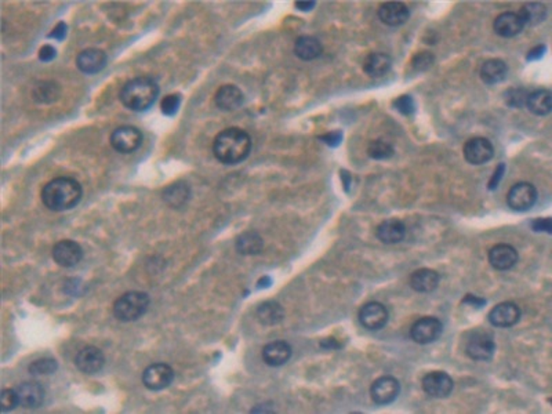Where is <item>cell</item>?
I'll return each mask as SVG.
<instances>
[{"instance_id":"44dd1931","label":"cell","mask_w":552,"mask_h":414,"mask_svg":"<svg viewBox=\"0 0 552 414\" xmlns=\"http://www.w3.org/2000/svg\"><path fill=\"white\" fill-rule=\"evenodd\" d=\"M494 32L503 38H514L521 33L525 28V24L518 13L505 11L497 15L493 24Z\"/></svg>"},{"instance_id":"d590c367","label":"cell","mask_w":552,"mask_h":414,"mask_svg":"<svg viewBox=\"0 0 552 414\" xmlns=\"http://www.w3.org/2000/svg\"><path fill=\"white\" fill-rule=\"evenodd\" d=\"M57 370V360L53 358H40L29 365V372L35 376L51 374Z\"/></svg>"},{"instance_id":"3957f363","label":"cell","mask_w":552,"mask_h":414,"mask_svg":"<svg viewBox=\"0 0 552 414\" xmlns=\"http://www.w3.org/2000/svg\"><path fill=\"white\" fill-rule=\"evenodd\" d=\"M159 95V86L149 77H138L124 83L120 90L122 104L136 112L151 108Z\"/></svg>"},{"instance_id":"603a6c76","label":"cell","mask_w":552,"mask_h":414,"mask_svg":"<svg viewBox=\"0 0 552 414\" xmlns=\"http://www.w3.org/2000/svg\"><path fill=\"white\" fill-rule=\"evenodd\" d=\"M214 102L222 111H235L243 104V93L238 86L224 84L217 90Z\"/></svg>"},{"instance_id":"d6986e66","label":"cell","mask_w":552,"mask_h":414,"mask_svg":"<svg viewBox=\"0 0 552 414\" xmlns=\"http://www.w3.org/2000/svg\"><path fill=\"white\" fill-rule=\"evenodd\" d=\"M489 262L497 271H508L518 262V251L507 244L496 245L489 250Z\"/></svg>"},{"instance_id":"f35d334b","label":"cell","mask_w":552,"mask_h":414,"mask_svg":"<svg viewBox=\"0 0 552 414\" xmlns=\"http://www.w3.org/2000/svg\"><path fill=\"white\" fill-rule=\"evenodd\" d=\"M180 104H181V95L180 94H170V95H168V97H165L162 99L161 108H162V112L165 115L173 116L179 111Z\"/></svg>"},{"instance_id":"8d00e7d4","label":"cell","mask_w":552,"mask_h":414,"mask_svg":"<svg viewBox=\"0 0 552 414\" xmlns=\"http://www.w3.org/2000/svg\"><path fill=\"white\" fill-rule=\"evenodd\" d=\"M17 405H19V404H18V395H17L15 388H14V390H11V388H4V390H1V394H0V408H1V412H10V411H13Z\"/></svg>"},{"instance_id":"ba28073f","label":"cell","mask_w":552,"mask_h":414,"mask_svg":"<svg viewBox=\"0 0 552 414\" xmlns=\"http://www.w3.org/2000/svg\"><path fill=\"white\" fill-rule=\"evenodd\" d=\"M174 380V370L166 363L149 365L143 373V383L149 391H162Z\"/></svg>"},{"instance_id":"5b68a950","label":"cell","mask_w":552,"mask_h":414,"mask_svg":"<svg viewBox=\"0 0 552 414\" xmlns=\"http://www.w3.org/2000/svg\"><path fill=\"white\" fill-rule=\"evenodd\" d=\"M496 351L493 335L487 331H476L471 333L465 342V353L472 360H490Z\"/></svg>"},{"instance_id":"7402d4cb","label":"cell","mask_w":552,"mask_h":414,"mask_svg":"<svg viewBox=\"0 0 552 414\" xmlns=\"http://www.w3.org/2000/svg\"><path fill=\"white\" fill-rule=\"evenodd\" d=\"M377 238L385 245H395L405 239L406 227L398 218H389L382 221L375 230Z\"/></svg>"},{"instance_id":"484cf974","label":"cell","mask_w":552,"mask_h":414,"mask_svg":"<svg viewBox=\"0 0 552 414\" xmlns=\"http://www.w3.org/2000/svg\"><path fill=\"white\" fill-rule=\"evenodd\" d=\"M480 78L486 84L503 82L508 74L507 64L500 58H490L480 67Z\"/></svg>"},{"instance_id":"8992f818","label":"cell","mask_w":552,"mask_h":414,"mask_svg":"<svg viewBox=\"0 0 552 414\" xmlns=\"http://www.w3.org/2000/svg\"><path fill=\"white\" fill-rule=\"evenodd\" d=\"M111 145L120 154H131L143 144V133L134 126H120L111 134Z\"/></svg>"},{"instance_id":"30bf717a","label":"cell","mask_w":552,"mask_h":414,"mask_svg":"<svg viewBox=\"0 0 552 414\" xmlns=\"http://www.w3.org/2000/svg\"><path fill=\"white\" fill-rule=\"evenodd\" d=\"M421 387L425 394L432 398H448L455 387L453 379L445 372H431L421 380Z\"/></svg>"},{"instance_id":"9a60e30c","label":"cell","mask_w":552,"mask_h":414,"mask_svg":"<svg viewBox=\"0 0 552 414\" xmlns=\"http://www.w3.org/2000/svg\"><path fill=\"white\" fill-rule=\"evenodd\" d=\"M53 258L60 266L72 268L82 261L83 248L79 244L70 239L60 241L53 248Z\"/></svg>"},{"instance_id":"5bb4252c","label":"cell","mask_w":552,"mask_h":414,"mask_svg":"<svg viewBox=\"0 0 552 414\" xmlns=\"http://www.w3.org/2000/svg\"><path fill=\"white\" fill-rule=\"evenodd\" d=\"M358 318L365 329L380 331L388 322V310L381 303L371 301L359 310Z\"/></svg>"},{"instance_id":"f1b7e54d","label":"cell","mask_w":552,"mask_h":414,"mask_svg":"<svg viewBox=\"0 0 552 414\" xmlns=\"http://www.w3.org/2000/svg\"><path fill=\"white\" fill-rule=\"evenodd\" d=\"M294 53L298 58L304 61H311L322 54V45L314 36H301L295 40Z\"/></svg>"},{"instance_id":"2e32d148","label":"cell","mask_w":552,"mask_h":414,"mask_svg":"<svg viewBox=\"0 0 552 414\" xmlns=\"http://www.w3.org/2000/svg\"><path fill=\"white\" fill-rule=\"evenodd\" d=\"M76 367L85 374H95L105 365V356L102 351L94 345L82 348L75 358Z\"/></svg>"},{"instance_id":"4316f807","label":"cell","mask_w":552,"mask_h":414,"mask_svg":"<svg viewBox=\"0 0 552 414\" xmlns=\"http://www.w3.org/2000/svg\"><path fill=\"white\" fill-rule=\"evenodd\" d=\"M525 105L529 108L530 112H533L537 116L549 115L552 109L551 91L542 88L529 93Z\"/></svg>"},{"instance_id":"4fadbf2b","label":"cell","mask_w":552,"mask_h":414,"mask_svg":"<svg viewBox=\"0 0 552 414\" xmlns=\"http://www.w3.org/2000/svg\"><path fill=\"white\" fill-rule=\"evenodd\" d=\"M521 319V308L511 301H504L493 307L489 312V322L494 328H511Z\"/></svg>"},{"instance_id":"9c48e42d","label":"cell","mask_w":552,"mask_h":414,"mask_svg":"<svg viewBox=\"0 0 552 414\" xmlns=\"http://www.w3.org/2000/svg\"><path fill=\"white\" fill-rule=\"evenodd\" d=\"M400 392V384L395 377L382 376L370 387V397L375 405L384 406L392 404Z\"/></svg>"},{"instance_id":"e575fe53","label":"cell","mask_w":552,"mask_h":414,"mask_svg":"<svg viewBox=\"0 0 552 414\" xmlns=\"http://www.w3.org/2000/svg\"><path fill=\"white\" fill-rule=\"evenodd\" d=\"M368 155L371 159H375V161L389 159L393 155V148L387 141L373 140L368 144Z\"/></svg>"},{"instance_id":"7c38bea8","label":"cell","mask_w":552,"mask_h":414,"mask_svg":"<svg viewBox=\"0 0 552 414\" xmlns=\"http://www.w3.org/2000/svg\"><path fill=\"white\" fill-rule=\"evenodd\" d=\"M444 331V325L439 319L425 317L416 321L410 329V335L417 344H431L437 341Z\"/></svg>"},{"instance_id":"74e56055","label":"cell","mask_w":552,"mask_h":414,"mask_svg":"<svg viewBox=\"0 0 552 414\" xmlns=\"http://www.w3.org/2000/svg\"><path fill=\"white\" fill-rule=\"evenodd\" d=\"M529 93L523 88H511L507 91V97L505 101L510 106L514 108H521L526 104V98H528Z\"/></svg>"},{"instance_id":"1f68e13d","label":"cell","mask_w":552,"mask_h":414,"mask_svg":"<svg viewBox=\"0 0 552 414\" xmlns=\"http://www.w3.org/2000/svg\"><path fill=\"white\" fill-rule=\"evenodd\" d=\"M235 246L241 254L253 255V254H259L263 250L264 242H263V238L257 232L246 231L236 238Z\"/></svg>"},{"instance_id":"ffe728a7","label":"cell","mask_w":552,"mask_h":414,"mask_svg":"<svg viewBox=\"0 0 552 414\" xmlns=\"http://www.w3.org/2000/svg\"><path fill=\"white\" fill-rule=\"evenodd\" d=\"M76 65L83 74L88 75L98 74L106 65V54L95 47L86 49L78 54Z\"/></svg>"},{"instance_id":"b9f144b4","label":"cell","mask_w":552,"mask_h":414,"mask_svg":"<svg viewBox=\"0 0 552 414\" xmlns=\"http://www.w3.org/2000/svg\"><path fill=\"white\" fill-rule=\"evenodd\" d=\"M56 54H57L56 49L50 45H46L39 50V60L43 63H49L56 57Z\"/></svg>"},{"instance_id":"7bdbcfd3","label":"cell","mask_w":552,"mask_h":414,"mask_svg":"<svg viewBox=\"0 0 552 414\" xmlns=\"http://www.w3.org/2000/svg\"><path fill=\"white\" fill-rule=\"evenodd\" d=\"M535 231H546L551 234V218H537L533 221Z\"/></svg>"},{"instance_id":"e0dca14e","label":"cell","mask_w":552,"mask_h":414,"mask_svg":"<svg viewBox=\"0 0 552 414\" xmlns=\"http://www.w3.org/2000/svg\"><path fill=\"white\" fill-rule=\"evenodd\" d=\"M378 17L388 26H400L409 19L410 11L405 3L387 1L380 6Z\"/></svg>"},{"instance_id":"4dcf8cb0","label":"cell","mask_w":552,"mask_h":414,"mask_svg":"<svg viewBox=\"0 0 552 414\" xmlns=\"http://www.w3.org/2000/svg\"><path fill=\"white\" fill-rule=\"evenodd\" d=\"M283 308L276 301H266L260 304L256 310V317L259 322L264 326H274L283 319Z\"/></svg>"},{"instance_id":"c3c4849f","label":"cell","mask_w":552,"mask_h":414,"mask_svg":"<svg viewBox=\"0 0 552 414\" xmlns=\"http://www.w3.org/2000/svg\"><path fill=\"white\" fill-rule=\"evenodd\" d=\"M464 303H471V304H475V305L480 307V305H483V304H485V300H480V298H476V297H473V296L468 294V296H466V298L464 300Z\"/></svg>"},{"instance_id":"8fae6325","label":"cell","mask_w":552,"mask_h":414,"mask_svg":"<svg viewBox=\"0 0 552 414\" xmlns=\"http://www.w3.org/2000/svg\"><path fill=\"white\" fill-rule=\"evenodd\" d=\"M462 152L468 164L479 166L487 164L493 158L494 148L487 138L473 137L465 143Z\"/></svg>"},{"instance_id":"52a82bcc","label":"cell","mask_w":552,"mask_h":414,"mask_svg":"<svg viewBox=\"0 0 552 414\" xmlns=\"http://www.w3.org/2000/svg\"><path fill=\"white\" fill-rule=\"evenodd\" d=\"M537 189L530 182H518L511 186L507 195L508 206L515 212H526L535 206Z\"/></svg>"},{"instance_id":"ac0fdd59","label":"cell","mask_w":552,"mask_h":414,"mask_svg":"<svg viewBox=\"0 0 552 414\" xmlns=\"http://www.w3.org/2000/svg\"><path fill=\"white\" fill-rule=\"evenodd\" d=\"M18 404L26 409L39 408L44 401V388L35 381H26L19 384L17 388Z\"/></svg>"},{"instance_id":"f546056e","label":"cell","mask_w":552,"mask_h":414,"mask_svg":"<svg viewBox=\"0 0 552 414\" xmlns=\"http://www.w3.org/2000/svg\"><path fill=\"white\" fill-rule=\"evenodd\" d=\"M61 95V87L53 81H42L33 86L32 97L39 104H51Z\"/></svg>"},{"instance_id":"d6a6232c","label":"cell","mask_w":552,"mask_h":414,"mask_svg":"<svg viewBox=\"0 0 552 414\" xmlns=\"http://www.w3.org/2000/svg\"><path fill=\"white\" fill-rule=\"evenodd\" d=\"M518 14L522 18L525 26L526 25L535 26V25L542 24L547 18V7L543 3L532 1V3L523 4Z\"/></svg>"},{"instance_id":"f6af8a7d","label":"cell","mask_w":552,"mask_h":414,"mask_svg":"<svg viewBox=\"0 0 552 414\" xmlns=\"http://www.w3.org/2000/svg\"><path fill=\"white\" fill-rule=\"evenodd\" d=\"M504 164H501V165L498 166L497 168H496V171H494V175H493V178L490 180V185H489V188L490 189H494L497 185H498V182H500V178L503 177V173H504Z\"/></svg>"},{"instance_id":"6da1fadb","label":"cell","mask_w":552,"mask_h":414,"mask_svg":"<svg viewBox=\"0 0 552 414\" xmlns=\"http://www.w3.org/2000/svg\"><path fill=\"white\" fill-rule=\"evenodd\" d=\"M252 151L250 136L239 127H228L218 133L213 141V154L224 165L243 162Z\"/></svg>"},{"instance_id":"836d02e7","label":"cell","mask_w":552,"mask_h":414,"mask_svg":"<svg viewBox=\"0 0 552 414\" xmlns=\"http://www.w3.org/2000/svg\"><path fill=\"white\" fill-rule=\"evenodd\" d=\"M189 195H190V189L185 182H176L166 188L163 193V199L172 207H180L188 202Z\"/></svg>"},{"instance_id":"bcb514c9","label":"cell","mask_w":552,"mask_h":414,"mask_svg":"<svg viewBox=\"0 0 552 414\" xmlns=\"http://www.w3.org/2000/svg\"><path fill=\"white\" fill-rule=\"evenodd\" d=\"M546 50V46H537V47H535L533 50H530L529 51V56H528V60H536V58H540L542 56H543V51Z\"/></svg>"},{"instance_id":"7a4b0ae2","label":"cell","mask_w":552,"mask_h":414,"mask_svg":"<svg viewBox=\"0 0 552 414\" xmlns=\"http://www.w3.org/2000/svg\"><path fill=\"white\" fill-rule=\"evenodd\" d=\"M82 185L71 177H57L42 189V202L51 212L71 210L82 200Z\"/></svg>"},{"instance_id":"7dc6e473","label":"cell","mask_w":552,"mask_h":414,"mask_svg":"<svg viewBox=\"0 0 552 414\" xmlns=\"http://www.w3.org/2000/svg\"><path fill=\"white\" fill-rule=\"evenodd\" d=\"M315 4H316L315 1H297L295 7L301 11H308V10H312V7H315Z\"/></svg>"},{"instance_id":"d4e9b609","label":"cell","mask_w":552,"mask_h":414,"mask_svg":"<svg viewBox=\"0 0 552 414\" xmlns=\"http://www.w3.org/2000/svg\"><path fill=\"white\" fill-rule=\"evenodd\" d=\"M291 347L286 341H273L263 349V360L268 366H282L291 358Z\"/></svg>"},{"instance_id":"ee69618b","label":"cell","mask_w":552,"mask_h":414,"mask_svg":"<svg viewBox=\"0 0 552 414\" xmlns=\"http://www.w3.org/2000/svg\"><path fill=\"white\" fill-rule=\"evenodd\" d=\"M65 35H67V25H65L64 22H60V24L53 29V32H51L49 36L53 38V39H57V40H63V39L65 38Z\"/></svg>"},{"instance_id":"ab89813d","label":"cell","mask_w":552,"mask_h":414,"mask_svg":"<svg viewBox=\"0 0 552 414\" xmlns=\"http://www.w3.org/2000/svg\"><path fill=\"white\" fill-rule=\"evenodd\" d=\"M432 63H434V56L428 51H423V53H419L417 56H414L412 65L416 71H425L432 65Z\"/></svg>"},{"instance_id":"60d3db41","label":"cell","mask_w":552,"mask_h":414,"mask_svg":"<svg viewBox=\"0 0 552 414\" xmlns=\"http://www.w3.org/2000/svg\"><path fill=\"white\" fill-rule=\"evenodd\" d=\"M396 109L405 115H412L414 112V101L410 95H402L395 101Z\"/></svg>"},{"instance_id":"277c9868","label":"cell","mask_w":552,"mask_h":414,"mask_svg":"<svg viewBox=\"0 0 552 414\" xmlns=\"http://www.w3.org/2000/svg\"><path fill=\"white\" fill-rule=\"evenodd\" d=\"M149 307V296L144 292H127L113 303V315L120 322L140 319Z\"/></svg>"},{"instance_id":"83f0119b","label":"cell","mask_w":552,"mask_h":414,"mask_svg":"<svg viewBox=\"0 0 552 414\" xmlns=\"http://www.w3.org/2000/svg\"><path fill=\"white\" fill-rule=\"evenodd\" d=\"M392 67V58L385 53H371L364 61V71L371 78L384 77Z\"/></svg>"},{"instance_id":"cb8c5ba5","label":"cell","mask_w":552,"mask_h":414,"mask_svg":"<svg viewBox=\"0 0 552 414\" xmlns=\"http://www.w3.org/2000/svg\"><path fill=\"white\" fill-rule=\"evenodd\" d=\"M439 280L441 276L437 271L430 268H421L412 273L410 287L419 293H430L438 287Z\"/></svg>"}]
</instances>
